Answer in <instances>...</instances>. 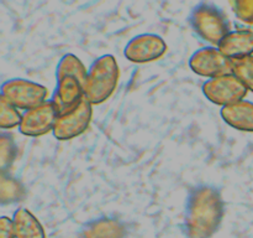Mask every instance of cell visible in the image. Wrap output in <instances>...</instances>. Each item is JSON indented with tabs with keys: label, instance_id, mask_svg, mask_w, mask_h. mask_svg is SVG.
<instances>
[{
	"label": "cell",
	"instance_id": "cell-16",
	"mask_svg": "<svg viewBox=\"0 0 253 238\" xmlns=\"http://www.w3.org/2000/svg\"><path fill=\"white\" fill-rule=\"evenodd\" d=\"M26 196V190L20 181L12 176L1 173L0 176V200L2 205L5 203H14L24 200Z\"/></svg>",
	"mask_w": 253,
	"mask_h": 238
},
{
	"label": "cell",
	"instance_id": "cell-13",
	"mask_svg": "<svg viewBox=\"0 0 253 238\" xmlns=\"http://www.w3.org/2000/svg\"><path fill=\"white\" fill-rule=\"evenodd\" d=\"M126 228L115 218L103 217L89 222L82 231V238H124Z\"/></svg>",
	"mask_w": 253,
	"mask_h": 238
},
{
	"label": "cell",
	"instance_id": "cell-10",
	"mask_svg": "<svg viewBox=\"0 0 253 238\" xmlns=\"http://www.w3.org/2000/svg\"><path fill=\"white\" fill-rule=\"evenodd\" d=\"M56 79V89L51 102L56 107L59 116L78 107L85 96H84V84L76 77L63 76Z\"/></svg>",
	"mask_w": 253,
	"mask_h": 238
},
{
	"label": "cell",
	"instance_id": "cell-19",
	"mask_svg": "<svg viewBox=\"0 0 253 238\" xmlns=\"http://www.w3.org/2000/svg\"><path fill=\"white\" fill-rule=\"evenodd\" d=\"M21 118L22 116L17 111L16 107L9 103L5 98L0 97V128L6 130V129L19 126Z\"/></svg>",
	"mask_w": 253,
	"mask_h": 238
},
{
	"label": "cell",
	"instance_id": "cell-6",
	"mask_svg": "<svg viewBox=\"0 0 253 238\" xmlns=\"http://www.w3.org/2000/svg\"><path fill=\"white\" fill-rule=\"evenodd\" d=\"M91 116V104L86 101V98H84L78 107L67 113L59 114L52 130L53 136L57 140L62 141L77 138L88 129Z\"/></svg>",
	"mask_w": 253,
	"mask_h": 238
},
{
	"label": "cell",
	"instance_id": "cell-11",
	"mask_svg": "<svg viewBox=\"0 0 253 238\" xmlns=\"http://www.w3.org/2000/svg\"><path fill=\"white\" fill-rule=\"evenodd\" d=\"M217 49L230 60L252 56L253 31L252 30H232L221 40Z\"/></svg>",
	"mask_w": 253,
	"mask_h": 238
},
{
	"label": "cell",
	"instance_id": "cell-21",
	"mask_svg": "<svg viewBox=\"0 0 253 238\" xmlns=\"http://www.w3.org/2000/svg\"><path fill=\"white\" fill-rule=\"evenodd\" d=\"M0 238H16L12 218L6 216L0 218Z\"/></svg>",
	"mask_w": 253,
	"mask_h": 238
},
{
	"label": "cell",
	"instance_id": "cell-5",
	"mask_svg": "<svg viewBox=\"0 0 253 238\" xmlns=\"http://www.w3.org/2000/svg\"><path fill=\"white\" fill-rule=\"evenodd\" d=\"M202 89L208 101L222 107L244 101L249 91L234 74H225L208 79L204 82Z\"/></svg>",
	"mask_w": 253,
	"mask_h": 238
},
{
	"label": "cell",
	"instance_id": "cell-2",
	"mask_svg": "<svg viewBox=\"0 0 253 238\" xmlns=\"http://www.w3.org/2000/svg\"><path fill=\"white\" fill-rule=\"evenodd\" d=\"M120 69L113 55H103L89 67L84 84V96L93 104H100L109 99L118 86Z\"/></svg>",
	"mask_w": 253,
	"mask_h": 238
},
{
	"label": "cell",
	"instance_id": "cell-3",
	"mask_svg": "<svg viewBox=\"0 0 253 238\" xmlns=\"http://www.w3.org/2000/svg\"><path fill=\"white\" fill-rule=\"evenodd\" d=\"M189 24L198 36L211 45L219 46L230 32L229 20L224 12L208 2H200L189 15Z\"/></svg>",
	"mask_w": 253,
	"mask_h": 238
},
{
	"label": "cell",
	"instance_id": "cell-15",
	"mask_svg": "<svg viewBox=\"0 0 253 238\" xmlns=\"http://www.w3.org/2000/svg\"><path fill=\"white\" fill-rule=\"evenodd\" d=\"M88 69L83 64V62L73 54H67L59 60L58 66L56 69V78L63 76H73L78 78L83 84H85Z\"/></svg>",
	"mask_w": 253,
	"mask_h": 238
},
{
	"label": "cell",
	"instance_id": "cell-1",
	"mask_svg": "<svg viewBox=\"0 0 253 238\" xmlns=\"http://www.w3.org/2000/svg\"><path fill=\"white\" fill-rule=\"evenodd\" d=\"M224 217V201L211 186H199L190 192L185 208L184 226L189 238H210Z\"/></svg>",
	"mask_w": 253,
	"mask_h": 238
},
{
	"label": "cell",
	"instance_id": "cell-12",
	"mask_svg": "<svg viewBox=\"0 0 253 238\" xmlns=\"http://www.w3.org/2000/svg\"><path fill=\"white\" fill-rule=\"evenodd\" d=\"M220 116L227 125L242 131L253 133V102L240 101L222 107Z\"/></svg>",
	"mask_w": 253,
	"mask_h": 238
},
{
	"label": "cell",
	"instance_id": "cell-18",
	"mask_svg": "<svg viewBox=\"0 0 253 238\" xmlns=\"http://www.w3.org/2000/svg\"><path fill=\"white\" fill-rule=\"evenodd\" d=\"M17 154V146L12 135L7 133L0 134V169L1 173H6L7 169L14 163Z\"/></svg>",
	"mask_w": 253,
	"mask_h": 238
},
{
	"label": "cell",
	"instance_id": "cell-4",
	"mask_svg": "<svg viewBox=\"0 0 253 238\" xmlns=\"http://www.w3.org/2000/svg\"><path fill=\"white\" fill-rule=\"evenodd\" d=\"M48 91L42 84L24 78H11L5 81L0 88V97L6 99L17 109L35 108L46 102Z\"/></svg>",
	"mask_w": 253,
	"mask_h": 238
},
{
	"label": "cell",
	"instance_id": "cell-8",
	"mask_svg": "<svg viewBox=\"0 0 253 238\" xmlns=\"http://www.w3.org/2000/svg\"><path fill=\"white\" fill-rule=\"evenodd\" d=\"M167 51V44L156 34H141L126 44L124 56L133 63H147L161 59Z\"/></svg>",
	"mask_w": 253,
	"mask_h": 238
},
{
	"label": "cell",
	"instance_id": "cell-7",
	"mask_svg": "<svg viewBox=\"0 0 253 238\" xmlns=\"http://www.w3.org/2000/svg\"><path fill=\"white\" fill-rule=\"evenodd\" d=\"M189 67L198 76L215 77L232 74L231 60L220 52L217 47H203L190 56Z\"/></svg>",
	"mask_w": 253,
	"mask_h": 238
},
{
	"label": "cell",
	"instance_id": "cell-20",
	"mask_svg": "<svg viewBox=\"0 0 253 238\" xmlns=\"http://www.w3.org/2000/svg\"><path fill=\"white\" fill-rule=\"evenodd\" d=\"M235 14L245 22H253V1H235Z\"/></svg>",
	"mask_w": 253,
	"mask_h": 238
},
{
	"label": "cell",
	"instance_id": "cell-14",
	"mask_svg": "<svg viewBox=\"0 0 253 238\" xmlns=\"http://www.w3.org/2000/svg\"><path fill=\"white\" fill-rule=\"evenodd\" d=\"M16 238H46L40 221L26 208H17L12 216Z\"/></svg>",
	"mask_w": 253,
	"mask_h": 238
},
{
	"label": "cell",
	"instance_id": "cell-9",
	"mask_svg": "<svg viewBox=\"0 0 253 238\" xmlns=\"http://www.w3.org/2000/svg\"><path fill=\"white\" fill-rule=\"evenodd\" d=\"M58 112L51 101L25 111L20 121V133L26 136H41L53 130Z\"/></svg>",
	"mask_w": 253,
	"mask_h": 238
},
{
	"label": "cell",
	"instance_id": "cell-17",
	"mask_svg": "<svg viewBox=\"0 0 253 238\" xmlns=\"http://www.w3.org/2000/svg\"><path fill=\"white\" fill-rule=\"evenodd\" d=\"M231 66L232 74L237 77L249 91L253 92V55L231 60Z\"/></svg>",
	"mask_w": 253,
	"mask_h": 238
}]
</instances>
